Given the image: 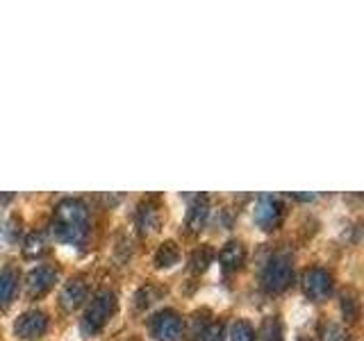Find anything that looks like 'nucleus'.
<instances>
[{
  "instance_id": "423d86ee",
  "label": "nucleus",
  "mask_w": 364,
  "mask_h": 341,
  "mask_svg": "<svg viewBox=\"0 0 364 341\" xmlns=\"http://www.w3.org/2000/svg\"><path fill=\"white\" fill-rule=\"evenodd\" d=\"M11 291H14V280H11V276H0V301H7Z\"/></svg>"
},
{
  "instance_id": "f03ea898",
  "label": "nucleus",
  "mask_w": 364,
  "mask_h": 341,
  "mask_svg": "<svg viewBox=\"0 0 364 341\" xmlns=\"http://www.w3.org/2000/svg\"><path fill=\"white\" fill-rule=\"evenodd\" d=\"M289 280V266L287 261H276L267 271V287L271 289H282Z\"/></svg>"
},
{
  "instance_id": "39448f33",
  "label": "nucleus",
  "mask_w": 364,
  "mask_h": 341,
  "mask_svg": "<svg viewBox=\"0 0 364 341\" xmlns=\"http://www.w3.org/2000/svg\"><path fill=\"white\" fill-rule=\"evenodd\" d=\"M178 330H180L178 318H173V316H166L164 321L159 323V339L173 341V339L178 337Z\"/></svg>"
},
{
  "instance_id": "0eeeda50",
  "label": "nucleus",
  "mask_w": 364,
  "mask_h": 341,
  "mask_svg": "<svg viewBox=\"0 0 364 341\" xmlns=\"http://www.w3.org/2000/svg\"><path fill=\"white\" fill-rule=\"evenodd\" d=\"M235 341H250V330L244 323H239L235 328Z\"/></svg>"
},
{
  "instance_id": "f257e3e1",
  "label": "nucleus",
  "mask_w": 364,
  "mask_h": 341,
  "mask_svg": "<svg viewBox=\"0 0 364 341\" xmlns=\"http://www.w3.org/2000/svg\"><path fill=\"white\" fill-rule=\"evenodd\" d=\"M57 221H60L57 232L68 242H75V239L85 234V210L75 202L62 205L60 212H57Z\"/></svg>"
},
{
  "instance_id": "7ed1b4c3",
  "label": "nucleus",
  "mask_w": 364,
  "mask_h": 341,
  "mask_svg": "<svg viewBox=\"0 0 364 341\" xmlns=\"http://www.w3.org/2000/svg\"><path fill=\"white\" fill-rule=\"evenodd\" d=\"M330 289V282L323 273H312V276H307V291L314 293V296H323L326 291Z\"/></svg>"
},
{
  "instance_id": "20e7f679",
  "label": "nucleus",
  "mask_w": 364,
  "mask_h": 341,
  "mask_svg": "<svg viewBox=\"0 0 364 341\" xmlns=\"http://www.w3.org/2000/svg\"><path fill=\"white\" fill-rule=\"evenodd\" d=\"M276 214H278L276 202L269 200V198H264V200H262V202L257 205V210H255V219H257L259 223H269V221L276 219Z\"/></svg>"
}]
</instances>
